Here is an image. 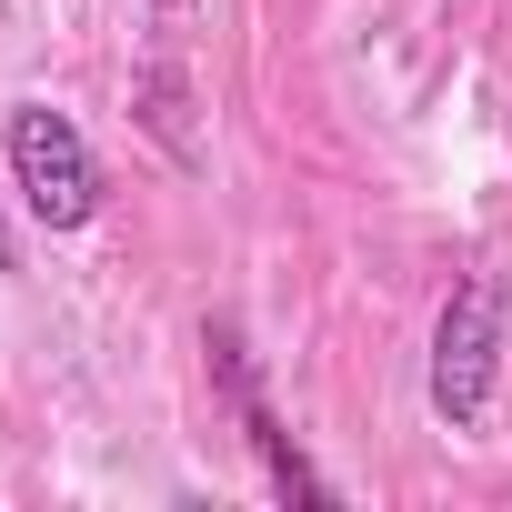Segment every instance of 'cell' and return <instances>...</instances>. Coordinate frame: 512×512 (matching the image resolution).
<instances>
[{"mask_svg": "<svg viewBox=\"0 0 512 512\" xmlns=\"http://www.w3.org/2000/svg\"><path fill=\"white\" fill-rule=\"evenodd\" d=\"M201 352H211V382H221V402L241 412V432H251V452H262V472H272V492H282V502H312V512H322V502H332V482H322V472L302 462V442L282 432V412H272V392H262V372H251V352H241V332H231V322H211V332H201Z\"/></svg>", "mask_w": 512, "mask_h": 512, "instance_id": "cell-3", "label": "cell"}, {"mask_svg": "<svg viewBox=\"0 0 512 512\" xmlns=\"http://www.w3.org/2000/svg\"><path fill=\"white\" fill-rule=\"evenodd\" d=\"M0 272H11V221H0Z\"/></svg>", "mask_w": 512, "mask_h": 512, "instance_id": "cell-4", "label": "cell"}, {"mask_svg": "<svg viewBox=\"0 0 512 512\" xmlns=\"http://www.w3.org/2000/svg\"><path fill=\"white\" fill-rule=\"evenodd\" d=\"M502 272L492 262H472L462 282H452V302H442V322H432V412L452 422V432H472L482 412H492V372H502Z\"/></svg>", "mask_w": 512, "mask_h": 512, "instance_id": "cell-1", "label": "cell"}, {"mask_svg": "<svg viewBox=\"0 0 512 512\" xmlns=\"http://www.w3.org/2000/svg\"><path fill=\"white\" fill-rule=\"evenodd\" d=\"M0 151H11V181H21V201H31L41 231H81L101 211V161H91V141H81L71 111L21 101L11 131H0Z\"/></svg>", "mask_w": 512, "mask_h": 512, "instance_id": "cell-2", "label": "cell"}]
</instances>
